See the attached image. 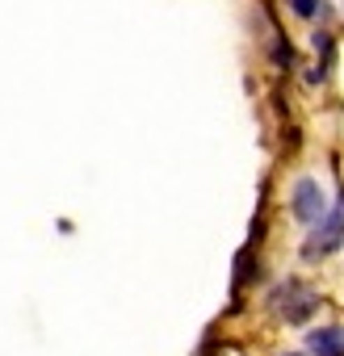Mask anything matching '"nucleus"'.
<instances>
[{
	"mask_svg": "<svg viewBox=\"0 0 344 356\" xmlns=\"http://www.w3.org/2000/svg\"><path fill=\"white\" fill-rule=\"evenodd\" d=\"M311 42H315V51H319V55H323V59H327V55H331V34H327V30H319V34H315V38H311Z\"/></svg>",
	"mask_w": 344,
	"mask_h": 356,
	"instance_id": "6",
	"label": "nucleus"
},
{
	"mask_svg": "<svg viewBox=\"0 0 344 356\" xmlns=\"http://www.w3.org/2000/svg\"><path fill=\"white\" fill-rule=\"evenodd\" d=\"M340 243H344V197H340V210H327V214L315 222V231H311L302 256H306V260H319V256H331Z\"/></svg>",
	"mask_w": 344,
	"mask_h": 356,
	"instance_id": "1",
	"label": "nucleus"
},
{
	"mask_svg": "<svg viewBox=\"0 0 344 356\" xmlns=\"http://www.w3.org/2000/svg\"><path fill=\"white\" fill-rule=\"evenodd\" d=\"M306 343L315 356H344V327H315Z\"/></svg>",
	"mask_w": 344,
	"mask_h": 356,
	"instance_id": "3",
	"label": "nucleus"
},
{
	"mask_svg": "<svg viewBox=\"0 0 344 356\" xmlns=\"http://www.w3.org/2000/svg\"><path fill=\"white\" fill-rule=\"evenodd\" d=\"M290 356H302V352H290Z\"/></svg>",
	"mask_w": 344,
	"mask_h": 356,
	"instance_id": "7",
	"label": "nucleus"
},
{
	"mask_svg": "<svg viewBox=\"0 0 344 356\" xmlns=\"http://www.w3.org/2000/svg\"><path fill=\"white\" fill-rule=\"evenodd\" d=\"M315 310H319V298H315V293H298L294 306L286 302V318H290V323H306Z\"/></svg>",
	"mask_w": 344,
	"mask_h": 356,
	"instance_id": "4",
	"label": "nucleus"
},
{
	"mask_svg": "<svg viewBox=\"0 0 344 356\" xmlns=\"http://www.w3.org/2000/svg\"><path fill=\"white\" fill-rule=\"evenodd\" d=\"M290 9H294V17H306V22H311V17H319V9H327V5H323V0H290Z\"/></svg>",
	"mask_w": 344,
	"mask_h": 356,
	"instance_id": "5",
	"label": "nucleus"
},
{
	"mask_svg": "<svg viewBox=\"0 0 344 356\" xmlns=\"http://www.w3.org/2000/svg\"><path fill=\"white\" fill-rule=\"evenodd\" d=\"M290 214H294L298 222L315 227V222L327 214V193H323V185L311 181V176H302V181L294 185V193H290Z\"/></svg>",
	"mask_w": 344,
	"mask_h": 356,
	"instance_id": "2",
	"label": "nucleus"
}]
</instances>
